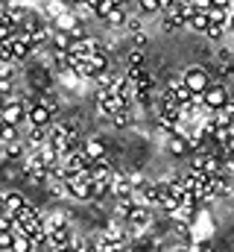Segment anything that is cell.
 Returning a JSON list of instances; mask_svg holds the SVG:
<instances>
[{
    "label": "cell",
    "mask_w": 234,
    "mask_h": 252,
    "mask_svg": "<svg viewBox=\"0 0 234 252\" xmlns=\"http://www.w3.org/2000/svg\"><path fill=\"white\" fill-rule=\"evenodd\" d=\"M181 82H184V88H187V91H193V94H205V88L211 85V79H208V70H205V67H199V64H190V67H184V73H181Z\"/></svg>",
    "instance_id": "cell-1"
},
{
    "label": "cell",
    "mask_w": 234,
    "mask_h": 252,
    "mask_svg": "<svg viewBox=\"0 0 234 252\" xmlns=\"http://www.w3.org/2000/svg\"><path fill=\"white\" fill-rule=\"evenodd\" d=\"M202 100H205V109H208V112H220V109H226V106H229V100H232V97H229L226 85H220V82L214 85V82H211V85L205 88Z\"/></svg>",
    "instance_id": "cell-2"
},
{
    "label": "cell",
    "mask_w": 234,
    "mask_h": 252,
    "mask_svg": "<svg viewBox=\"0 0 234 252\" xmlns=\"http://www.w3.org/2000/svg\"><path fill=\"white\" fill-rule=\"evenodd\" d=\"M97 106H100V112H103V115L115 118L120 109H126V106H129V100H123L120 94H106V91H100V94H97Z\"/></svg>",
    "instance_id": "cell-3"
},
{
    "label": "cell",
    "mask_w": 234,
    "mask_h": 252,
    "mask_svg": "<svg viewBox=\"0 0 234 252\" xmlns=\"http://www.w3.org/2000/svg\"><path fill=\"white\" fill-rule=\"evenodd\" d=\"M0 121L9 124V126H21L24 121H27V106H24L21 100H9L6 109L0 112Z\"/></svg>",
    "instance_id": "cell-4"
},
{
    "label": "cell",
    "mask_w": 234,
    "mask_h": 252,
    "mask_svg": "<svg viewBox=\"0 0 234 252\" xmlns=\"http://www.w3.org/2000/svg\"><path fill=\"white\" fill-rule=\"evenodd\" d=\"M97 50H103L100 44H97V38H91V35H85V38H76L73 44H70V56H79V59H88V56H94Z\"/></svg>",
    "instance_id": "cell-5"
},
{
    "label": "cell",
    "mask_w": 234,
    "mask_h": 252,
    "mask_svg": "<svg viewBox=\"0 0 234 252\" xmlns=\"http://www.w3.org/2000/svg\"><path fill=\"white\" fill-rule=\"evenodd\" d=\"M27 124L29 126H50L53 124V112H50L44 103H35V106L27 112Z\"/></svg>",
    "instance_id": "cell-6"
},
{
    "label": "cell",
    "mask_w": 234,
    "mask_h": 252,
    "mask_svg": "<svg viewBox=\"0 0 234 252\" xmlns=\"http://www.w3.org/2000/svg\"><path fill=\"white\" fill-rule=\"evenodd\" d=\"M167 150H170V156H176V158H184V156L193 153V144H190L187 135H170L167 138Z\"/></svg>",
    "instance_id": "cell-7"
},
{
    "label": "cell",
    "mask_w": 234,
    "mask_h": 252,
    "mask_svg": "<svg viewBox=\"0 0 234 252\" xmlns=\"http://www.w3.org/2000/svg\"><path fill=\"white\" fill-rule=\"evenodd\" d=\"M82 153H85V156H88V161L94 164V161L106 158V144H103L100 138H88V141L82 144Z\"/></svg>",
    "instance_id": "cell-8"
},
{
    "label": "cell",
    "mask_w": 234,
    "mask_h": 252,
    "mask_svg": "<svg viewBox=\"0 0 234 252\" xmlns=\"http://www.w3.org/2000/svg\"><path fill=\"white\" fill-rule=\"evenodd\" d=\"M50 250H64V247H70V229L67 226H56V229H50V244H47Z\"/></svg>",
    "instance_id": "cell-9"
},
{
    "label": "cell",
    "mask_w": 234,
    "mask_h": 252,
    "mask_svg": "<svg viewBox=\"0 0 234 252\" xmlns=\"http://www.w3.org/2000/svg\"><path fill=\"white\" fill-rule=\"evenodd\" d=\"M132 190H135V185H132V179H120V176H112V193H115L117 199H123V196H132Z\"/></svg>",
    "instance_id": "cell-10"
},
{
    "label": "cell",
    "mask_w": 234,
    "mask_h": 252,
    "mask_svg": "<svg viewBox=\"0 0 234 252\" xmlns=\"http://www.w3.org/2000/svg\"><path fill=\"white\" fill-rule=\"evenodd\" d=\"M232 193V182H229V176L223 173V176H211V196H229Z\"/></svg>",
    "instance_id": "cell-11"
},
{
    "label": "cell",
    "mask_w": 234,
    "mask_h": 252,
    "mask_svg": "<svg viewBox=\"0 0 234 252\" xmlns=\"http://www.w3.org/2000/svg\"><path fill=\"white\" fill-rule=\"evenodd\" d=\"M76 27H79V21H76L73 12H64L58 21H53V30H56V32H73Z\"/></svg>",
    "instance_id": "cell-12"
},
{
    "label": "cell",
    "mask_w": 234,
    "mask_h": 252,
    "mask_svg": "<svg viewBox=\"0 0 234 252\" xmlns=\"http://www.w3.org/2000/svg\"><path fill=\"white\" fill-rule=\"evenodd\" d=\"M9 252H35V244H32V238H29V235L15 232V241H12V250H9Z\"/></svg>",
    "instance_id": "cell-13"
},
{
    "label": "cell",
    "mask_w": 234,
    "mask_h": 252,
    "mask_svg": "<svg viewBox=\"0 0 234 252\" xmlns=\"http://www.w3.org/2000/svg\"><path fill=\"white\" fill-rule=\"evenodd\" d=\"M24 205H27V199H24L21 190H9V193H6V211H9V214H18Z\"/></svg>",
    "instance_id": "cell-14"
},
{
    "label": "cell",
    "mask_w": 234,
    "mask_h": 252,
    "mask_svg": "<svg viewBox=\"0 0 234 252\" xmlns=\"http://www.w3.org/2000/svg\"><path fill=\"white\" fill-rule=\"evenodd\" d=\"M126 220H129L132 226H146V223H149V211H146V205H135V208L126 214Z\"/></svg>",
    "instance_id": "cell-15"
},
{
    "label": "cell",
    "mask_w": 234,
    "mask_h": 252,
    "mask_svg": "<svg viewBox=\"0 0 234 252\" xmlns=\"http://www.w3.org/2000/svg\"><path fill=\"white\" fill-rule=\"evenodd\" d=\"M64 12H67V9H64V3H61V0H44V15H47V21H50V24L58 21Z\"/></svg>",
    "instance_id": "cell-16"
},
{
    "label": "cell",
    "mask_w": 234,
    "mask_h": 252,
    "mask_svg": "<svg viewBox=\"0 0 234 252\" xmlns=\"http://www.w3.org/2000/svg\"><path fill=\"white\" fill-rule=\"evenodd\" d=\"M208 27H211L208 12H196V15L190 18V24H187V30H193V32H208Z\"/></svg>",
    "instance_id": "cell-17"
},
{
    "label": "cell",
    "mask_w": 234,
    "mask_h": 252,
    "mask_svg": "<svg viewBox=\"0 0 234 252\" xmlns=\"http://www.w3.org/2000/svg\"><path fill=\"white\" fill-rule=\"evenodd\" d=\"M88 62H91V67H94L97 76H100V73H109V56H106L103 50H97L94 56H88Z\"/></svg>",
    "instance_id": "cell-18"
},
{
    "label": "cell",
    "mask_w": 234,
    "mask_h": 252,
    "mask_svg": "<svg viewBox=\"0 0 234 252\" xmlns=\"http://www.w3.org/2000/svg\"><path fill=\"white\" fill-rule=\"evenodd\" d=\"M202 170H205L208 176H223V173H226V170H223V161H220L214 153H208V158H205V167H202Z\"/></svg>",
    "instance_id": "cell-19"
},
{
    "label": "cell",
    "mask_w": 234,
    "mask_h": 252,
    "mask_svg": "<svg viewBox=\"0 0 234 252\" xmlns=\"http://www.w3.org/2000/svg\"><path fill=\"white\" fill-rule=\"evenodd\" d=\"M232 132H229V126H217V132H214V144L217 147H223V150H229V144H232Z\"/></svg>",
    "instance_id": "cell-20"
},
{
    "label": "cell",
    "mask_w": 234,
    "mask_h": 252,
    "mask_svg": "<svg viewBox=\"0 0 234 252\" xmlns=\"http://www.w3.org/2000/svg\"><path fill=\"white\" fill-rule=\"evenodd\" d=\"M73 35L70 32H53V50H70Z\"/></svg>",
    "instance_id": "cell-21"
},
{
    "label": "cell",
    "mask_w": 234,
    "mask_h": 252,
    "mask_svg": "<svg viewBox=\"0 0 234 252\" xmlns=\"http://www.w3.org/2000/svg\"><path fill=\"white\" fill-rule=\"evenodd\" d=\"M106 21H109L112 27H120V24H126V21H129V15H126V9H123V6H115V9L106 15Z\"/></svg>",
    "instance_id": "cell-22"
},
{
    "label": "cell",
    "mask_w": 234,
    "mask_h": 252,
    "mask_svg": "<svg viewBox=\"0 0 234 252\" xmlns=\"http://www.w3.org/2000/svg\"><path fill=\"white\" fill-rule=\"evenodd\" d=\"M208 18H211V24L226 27L229 24V9H208Z\"/></svg>",
    "instance_id": "cell-23"
},
{
    "label": "cell",
    "mask_w": 234,
    "mask_h": 252,
    "mask_svg": "<svg viewBox=\"0 0 234 252\" xmlns=\"http://www.w3.org/2000/svg\"><path fill=\"white\" fill-rule=\"evenodd\" d=\"M112 121H115V126H120V129H123V126H129V124H132V109H129V106H126V109H120Z\"/></svg>",
    "instance_id": "cell-24"
},
{
    "label": "cell",
    "mask_w": 234,
    "mask_h": 252,
    "mask_svg": "<svg viewBox=\"0 0 234 252\" xmlns=\"http://www.w3.org/2000/svg\"><path fill=\"white\" fill-rule=\"evenodd\" d=\"M0 232H15V214L0 211Z\"/></svg>",
    "instance_id": "cell-25"
},
{
    "label": "cell",
    "mask_w": 234,
    "mask_h": 252,
    "mask_svg": "<svg viewBox=\"0 0 234 252\" xmlns=\"http://www.w3.org/2000/svg\"><path fill=\"white\" fill-rule=\"evenodd\" d=\"M0 141H6V144H15V141H18V126L3 124V132H0Z\"/></svg>",
    "instance_id": "cell-26"
},
{
    "label": "cell",
    "mask_w": 234,
    "mask_h": 252,
    "mask_svg": "<svg viewBox=\"0 0 234 252\" xmlns=\"http://www.w3.org/2000/svg\"><path fill=\"white\" fill-rule=\"evenodd\" d=\"M21 156H24V144H21V141L6 144V158H12V161H15V158H21Z\"/></svg>",
    "instance_id": "cell-27"
},
{
    "label": "cell",
    "mask_w": 234,
    "mask_h": 252,
    "mask_svg": "<svg viewBox=\"0 0 234 252\" xmlns=\"http://www.w3.org/2000/svg\"><path fill=\"white\" fill-rule=\"evenodd\" d=\"M141 12H161V3L158 0H138Z\"/></svg>",
    "instance_id": "cell-28"
},
{
    "label": "cell",
    "mask_w": 234,
    "mask_h": 252,
    "mask_svg": "<svg viewBox=\"0 0 234 252\" xmlns=\"http://www.w3.org/2000/svg\"><path fill=\"white\" fill-rule=\"evenodd\" d=\"M12 241H15V232H0V250L3 252L12 250Z\"/></svg>",
    "instance_id": "cell-29"
},
{
    "label": "cell",
    "mask_w": 234,
    "mask_h": 252,
    "mask_svg": "<svg viewBox=\"0 0 234 252\" xmlns=\"http://www.w3.org/2000/svg\"><path fill=\"white\" fill-rule=\"evenodd\" d=\"M126 32H132V35H138V32H144V24H141L138 18H129V21H126Z\"/></svg>",
    "instance_id": "cell-30"
},
{
    "label": "cell",
    "mask_w": 234,
    "mask_h": 252,
    "mask_svg": "<svg viewBox=\"0 0 234 252\" xmlns=\"http://www.w3.org/2000/svg\"><path fill=\"white\" fill-rule=\"evenodd\" d=\"M223 32H226V27H217V24H211V27H208V32H205V35H208V38H211V41H220V38H223Z\"/></svg>",
    "instance_id": "cell-31"
},
{
    "label": "cell",
    "mask_w": 234,
    "mask_h": 252,
    "mask_svg": "<svg viewBox=\"0 0 234 252\" xmlns=\"http://www.w3.org/2000/svg\"><path fill=\"white\" fill-rule=\"evenodd\" d=\"M205 158H208V153H193V170H202Z\"/></svg>",
    "instance_id": "cell-32"
},
{
    "label": "cell",
    "mask_w": 234,
    "mask_h": 252,
    "mask_svg": "<svg viewBox=\"0 0 234 252\" xmlns=\"http://www.w3.org/2000/svg\"><path fill=\"white\" fill-rule=\"evenodd\" d=\"M190 3H193L196 12H208V9H211V0H190Z\"/></svg>",
    "instance_id": "cell-33"
},
{
    "label": "cell",
    "mask_w": 234,
    "mask_h": 252,
    "mask_svg": "<svg viewBox=\"0 0 234 252\" xmlns=\"http://www.w3.org/2000/svg\"><path fill=\"white\" fill-rule=\"evenodd\" d=\"M211 9H229L232 12V0H211Z\"/></svg>",
    "instance_id": "cell-34"
},
{
    "label": "cell",
    "mask_w": 234,
    "mask_h": 252,
    "mask_svg": "<svg viewBox=\"0 0 234 252\" xmlns=\"http://www.w3.org/2000/svg\"><path fill=\"white\" fill-rule=\"evenodd\" d=\"M141 62H144V53H138V50H135V53L129 56V64H132V67H141Z\"/></svg>",
    "instance_id": "cell-35"
},
{
    "label": "cell",
    "mask_w": 234,
    "mask_h": 252,
    "mask_svg": "<svg viewBox=\"0 0 234 252\" xmlns=\"http://www.w3.org/2000/svg\"><path fill=\"white\" fill-rule=\"evenodd\" d=\"M73 250H76V252H94V247H88V244H76Z\"/></svg>",
    "instance_id": "cell-36"
},
{
    "label": "cell",
    "mask_w": 234,
    "mask_h": 252,
    "mask_svg": "<svg viewBox=\"0 0 234 252\" xmlns=\"http://www.w3.org/2000/svg\"><path fill=\"white\" fill-rule=\"evenodd\" d=\"M226 30H232L234 32V12H229V24H226Z\"/></svg>",
    "instance_id": "cell-37"
},
{
    "label": "cell",
    "mask_w": 234,
    "mask_h": 252,
    "mask_svg": "<svg viewBox=\"0 0 234 252\" xmlns=\"http://www.w3.org/2000/svg\"><path fill=\"white\" fill-rule=\"evenodd\" d=\"M0 211H6V193H0Z\"/></svg>",
    "instance_id": "cell-38"
},
{
    "label": "cell",
    "mask_w": 234,
    "mask_h": 252,
    "mask_svg": "<svg viewBox=\"0 0 234 252\" xmlns=\"http://www.w3.org/2000/svg\"><path fill=\"white\" fill-rule=\"evenodd\" d=\"M229 112H232V121H234V100H229V106H226Z\"/></svg>",
    "instance_id": "cell-39"
},
{
    "label": "cell",
    "mask_w": 234,
    "mask_h": 252,
    "mask_svg": "<svg viewBox=\"0 0 234 252\" xmlns=\"http://www.w3.org/2000/svg\"><path fill=\"white\" fill-rule=\"evenodd\" d=\"M70 3H76V6H85V3H88V0H70Z\"/></svg>",
    "instance_id": "cell-40"
},
{
    "label": "cell",
    "mask_w": 234,
    "mask_h": 252,
    "mask_svg": "<svg viewBox=\"0 0 234 252\" xmlns=\"http://www.w3.org/2000/svg\"><path fill=\"white\" fill-rule=\"evenodd\" d=\"M56 252H76L73 247H64V250H56Z\"/></svg>",
    "instance_id": "cell-41"
},
{
    "label": "cell",
    "mask_w": 234,
    "mask_h": 252,
    "mask_svg": "<svg viewBox=\"0 0 234 252\" xmlns=\"http://www.w3.org/2000/svg\"><path fill=\"white\" fill-rule=\"evenodd\" d=\"M229 167H232V173H234V161H229Z\"/></svg>",
    "instance_id": "cell-42"
},
{
    "label": "cell",
    "mask_w": 234,
    "mask_h": 252,
    "mask_svg": "<svg viewBox=\"0 0 234 252\" xmlns=\"http://www.w3.org/2000/svg\"><path fill=\"white\" fill-rule=\"evenodd\" d=\"M0 132H3V121H0Z\"/></svg>",
    "instance_id": "cell-43"
},
{
    "label": "cell",
    "mask_w": 234,
    "mask_h": 252,
    "mask_svg": "<svg viewBox=\"0 0 234 252\" xmlns=\"http://www.w3.org/2000/svg\"><path fill=\"white\" fill-rule=\"evenodd\" d=\"M232 12H234V0H232Z\"/></svg>",
    "instance_id": "cell-44"
}]
</instances>
